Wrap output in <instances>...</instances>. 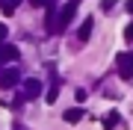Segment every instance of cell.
Segmentation results:
<instances>
[{"label":"cell","instance_id":"5bb4252c","mask_svg":"<svg viewBox=\"0 0 133 130\" xmlns=\"http://www.w3.org/2000/svg\"><path fill=\"white\" fill-rule=\"evenodd\" d=\"M124 39H127V42H133V24H127V30H124Z\"/></svg>","mask_w":133,"mask_h":130},{"label":"cell","instance_id":"2e32d148","mask_svg":"<svg viewBox=\"0 0 133 130\" xmlns=\"http://www.w3.org/2000/svg\"><path fill=\"white\" fill-rule=\"evenodd\" d=\"M124 9H127V12L133 15V0H127V3H124Z\"/></svg>","mask_w":133,"mask_h":130},{"label":"cell","instance_id":"8992f818","mask_svg":"<svg viewBox=\"0 0 133 130\" xmlns=\"http://www.w3.org/2000/svg\"><path fill=\"white\" fill-rule=\"evenodd\" d=\"M18 56H21L18 44H0V65L12 62V59H18Z\"/></svg>","mask_w":133,"mask_h":130},{"label":"cell","instance_id":"e0dca14e","mask_svg":"<svg viewBox=\"0 0 133 130\" xmlns=\"http://www.w3.org/2000/svg\"><path fill=\"white\" fill-rule=\"evenodd\" d=\"M3 3H6V0H0V6H3Z\"/></svg>","mask_w":133,"mask_h":130},{"label":"cell","instance_id":"52a82bcc","mask_svg":"<svg viewBox=\"0 0 133 130\" xmlns=\"http://www.w3.org/2000/svg\"><path fill=\"white\" fill-rule=\"evenodd\" d=\"M83 115H86V110H83V106H71V110H65V121H68V124H77Z\"/></svg>","mask_w":133,"mask_h":130},{"label":"cell","instance_id":"277c9868","mask_svg":"<svg viewBox=\"0 0 133 130\" xmlns=\"http://www.w3.org/2000/svg\"><path fill=\"white\" fill-rule=\"evenodd\" d=\"M18 80H21L18 68H0V89H12Z\"/></svg>","mask_w":133,"mask_h":130},{"label":"cell","instance_id":"9c48e42d","mask_svg":"<svg viewBox=\"0 0 133 130\" xmlns=\"http://www.w3.org/2000/svg\"><path fill=\"white\" fill-rule=\"evenodd\" d=\"M56 95H59V83L53 80L50 86H48V95H44V101H48V104H53V101H56Z\"/></svg>","mask_w":133,"mask_h":130},{"label":"cell","instance_id":"3957f363","mask_svg":"<svg viewBox=\"0 0 133 130\" xmlns=\"http://www.w3.org/2000/svg\"><path fill=\"white\" fill-rule=\"evenodd\" d=\"M115 68H118V77L130 80V77H133V50L118 53V59H115Z\"/></svg>","mask_w":133,"mask_h":130},{"label":"cell","instance_id":"4fadbf2b","mask_svg":"<svg viewBox=\"0 0 133 130\" xmlns=\"http://www.w3.org/2000/svg\"><path fill=\"white\" fill-rule=\"evenodd\" d=\"M112 6H115V0H101V9H104V12H109Z\"/></svg>","mask_w":133,"mask_h":130},{"label":"cell","instance_id":"7a4b0ae2","mask_svg":"<svg viewBox=\"0 0 133 130\" xmlns=\"http://www.w3.org/2000/svg\"><path fill=\"white\" fill-rule=\"evenodd\" d=\"M56 12H59V33H65V27H71V21L77 18V0H68Z\"/></svg>","mask_w":133,"mask_h":130},{"label":"cell","instance_id":"7c38bea8","mask_svg":"<svg viewBox=\"0 0 133 130\" xmlns=\"http://www.w3.org/2000/svg\"><path fill=\"white\" fill-rule=\"evenodd\" d=\"M30 6L33 9H44V6H50V0H30Z\"/></svg>","mask_w":133,"mask_h":130},{"label":"cell","instance_id":"9a60e30c","mask_svg":"<svg viewBox=\"0 0 133 130\" xmlns=\"http://www.w3.org/2000/svg\"><path fill=\"white\" fill-rule=\"evenodd\" d=\"M6 33H9V30H6V24H3V21H0V44H3V39H6Z\"/></svg>","mask_w":133,"mask_h":130},{"label":"cell","instance_id":"6da1fadb","mask_svg":"<svg viewBox=\"0 0 133 130\" xmlns=\"http://www.w3.org/2000/svg\"><path fill=\"white\" fill-rule=\"evenodd\" d=\"M38 95H42V80L30 77V80L21 83V95L15 98V106H18V104H24V101H33V98H38Z\"/></svg>","mask_w":133,"mask_h":130},{"label":"cell","instance_id":"5b68a950","mask_svg":"<svg viewBox=\"0 0 133 130\" xmlns=\"http://www.w3.org/2000/svg\"><path fill=\"white\" fill-rule=\"evenodd\" d=\"M44 30H48V36H59V12L56 9H48V15H44Z\"/></svg>","mask_w":133,"mask_h":130},{"label":"cell","instance_id":"8fae6325","mask_svg":"<svg viewBox=\"0 0 133 130\" xmlns=\"http://www.w3.org/2000/svg\"><path fill=\"white\" fill-rule=\"evenodd\" d=\"M115 121H118V115H115V112H109V115L104 118V127H107V130H112V127H115Z\"/></svg>","mask_w":133,"mask_h":130},{"label":"cell","instance_id":"ba28073f","mask_svg":"<svg viewBox=\"0 0 133 130\" xmlns=\"http://www.w3.org/2000/svg\"><path fill=\"white\" fill-rule=\"evenodd\" d=\"M92 27H95V21H92V18H86L83 24H80V42H86V39L92 36Z\"/></svg>","mask_w":133,"mask_h":130},{"label":"cell","instance_id":"30bf717a","mask_svg":"<svg viewBox=\"0 0 133 130\" xmlns=\"http://www.w3.org/2000/svg\"><path fill=\"white\" fill-rule=\"evenodd\" d=\"M18 6H21V0H6V3H3V15H15Z\"/></svg>","mask_w":133,"mask_h":130}]
</instances>
